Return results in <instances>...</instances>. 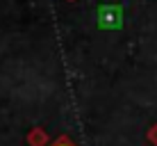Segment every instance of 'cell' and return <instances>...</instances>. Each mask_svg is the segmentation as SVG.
I'll return each mask as SVG.
<instances>
[{"instance_id":"6da1fadb","label":"cell","mask_w":157,"mask_h":146,"mask_svg":"<svg viewBox=\"0 0 157 146\" xmlns=\"http://www.w3.org/2000/svg\"><path fill=\"white\" fill-rule=\"evenodd\" d=\"M55 146H73V144H71V142H66V139H62V142H57Z\"/></svg>"}]
</instances>
